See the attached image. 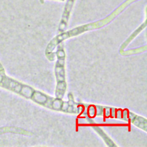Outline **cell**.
<instances>
[{
	"instance_id": "1",
	"label": "cell",
	"mask_w": 147,
	"mask_h": 147,
	"mask_svg": "<svg viewBox=\"0 0 147 147\" xmlns=\"http://www.w3.org/2000/svg\"><path fill=\"white\" fill-rule=\"evenodd\" d=\"M0 86L20 94L24 87V86L17 81L5 75H3L2 80L0 83Z\"/></svg>"
},
{
	"instance_id": "2",
	"label": "cell",
	"mask_w": 147,
	"mask_h": 147,
	"mask_svg": "<svg viewBox=\"0 0 147 147\" xmlns=\"http://www.w3.org/2000/svg\"><path fill=\"white\" fill-rule=\"evenodd\" d=\"M3 75H4L3 74H2L0 73V83H1V82L2 81V78H3Z\"/></svg>"
},
{
	"instance_id": "3",
	"label": "cell",
	"mask_w": 147,
	"mask_h": 147,
	"mask_svg": "<svg viewBox=\"0 0 147 147\" xmlns=\"http://www.w3.org/2000/svg\"><path fill=\"white\" fill-rule=\"evenodd\" d=\"M2 65L0 64V70H2Z\"/></svg>"
}]
</instances>
